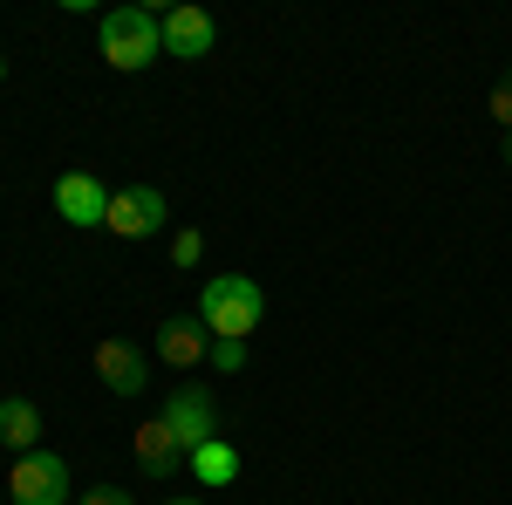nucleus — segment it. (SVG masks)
I'll return each instance as SVG.
<instances>
[{
    "instance_id": "nucleus-6",
    "label": "nucleus",
    "mask_w": 512,
    "mask_h": 505,
    "mask_svg": "<svg viewBox=\"0 0 512 505\" xmlns=\"http://www.w3.org/2000/svg\"><path fill=\"white\" fill-rule=\"evenodd\" d=\"M55 212H62L76 233H96V226L110 219V185H103L96 171H62V178H55Z\"/></svg>"
},
{
    "instance_id": "nucleus-12",
    "label": "nucleus",
    "mask_w": 512,
    "mask_h": 505,
    "mask_svg": "<svg viewBox=\"0 0 512 505\" xmlns=\"http://www.w3.org/2000/svg\"><path fill=\"white\" fill-rule=\"evenodd\" d=\"M185 471H192L205 492H219V485H233V478H239V451L226 444V437H212V444H198V451H192V465H185Z\"/></svg>"
},
{
    "instance_id": "nucleus-11",
    "label": "nucleus",
    "mask_w": 512,
    "mask_h": 505,
    "mask_svg": "<svg viewBox=\"0 0 512 505\" xmlns=\"http://www.w3.org/2000/svg\"><path fill=\"white\" fill-rule=\"evenodd\" d=\"M0 444H7L14 458L41 451V410L28 396H0Z\"/></svg>"
},
{
    "instance_id": "nucleus-18",
    "label": "nucleus",
    "mask_w": 512,
    "mask_h": 505,
    "mask_svg": "<svg viewBox=\"0 0 512 505\" xmlns=\"http://www.w3.org/2000/svg\"><path fill=\"white\" fill-rule=\"evenodd\" d=\"M164 505H205V499H164Z\"/></svg>"
},
{
    "instance_id": "nucleus-13",
    "label": "nucleus",
    "mask_w": 512,
    "mask_h": 505,
    "mask_svg": "<svg viewBox=\"0 0 512 505\" xmlns=\"http://www.w3.org/2000/svg\"><path fill=\"white\" fill-rule=\"evenodd\" d=\"M205 260V233L185 226V233H171V267H198Z\"/></svg>"
},
{
    "instance_id": "nucleus-14",
    "label": "nucleus",
    "mask_w": 512,
    "mask_h": 505,
    "mask_svg": "<svg viewBox=\"0 0 512 505\" xmlns=\"http://www.w3.org/2000/svg\"><path fill=\"white\" fill-rule=\"evenodd\" d=\"M212 369L219 376H239L246 369V342H212Z\"/></svg>"
},
{
    "instance_id": "nucleus-2",
    "label": "nucleus",
    "mask_w": 512,
    "mask_h": 505,
    "mask_svg": "<svg viewBox=\"0 0 512 505\" xmlns=\"http://www.w3.org/2000/svg\"><path fill=\"white\" fill-rule=\"evenodd\" d=\"M96 48H103L110 69L137 76V69H151V62L164 55V21L151 14V7H110L103 28H96Z\"/></svg>"
},
{
    "instance_id": "nucleus-10",
    "label": "nucleus",
    "mask_w": 512,
    "mask_h": 505,
    "mask_svg": "<svg viewBox=\"0 0 512 505\" xmlns=\"http://www.w3.org/2000/svg\"><path fill=\"white\" fill-rule=\"evenodd\" d=\"M158 355L185 376L198 362H212V328H205L198 314H171V321H158Z\"/></svg>"
},
{
    "instance_id": "nucleus-9",
    "label": "nucleus",
    "mask_w": 512,
    "mask_h": 505,
    "mask_svg": "<svg viewBox=\"0 0 512 505\" xmlns=\"http://www.w3.org/2000/svg\"><path fill=\"white\" fill-rule=\"evenodd\" d=\"M164 21V55H178V62H198V55H212V41H219V21L205 14V7H171V14H158Z\"/></svg>"
},
{
    "instance_id": "nucleus-3",
    "label": "nucleus",
    "mask_w": 512,
    "mask_h": 505,
    "mask_svg": "<svg viewBox=\"0 0 512 505\" xmlns=\"http://www.w3.org/2000/svg\"><path fill=\"white\" fill-rule=\"evenodd\" d=\"M7 492H14V505H69V458H62V451H28V458H14Z\"/></svg>"
},
{
    "instance_id": "nucleus-1",
    "label": "nucleus",
    "mask_w": 512,
    "mask_h": 505,
    "mask_svg": "<svg viewBox=\"0 0 512 505\" xmlns=\"http://www.w3.org/2000/svg\"><path fill=\"white\" fill-rule=\"evenodd\" d=\"M260 314H267V294H260V280H246V273H219V280H205V294H198V321L212 328V342H246V335L260 328Z\"/></svg>"
},
{
    "instance_id": "nucleus-4",
    "label": "nucleus",
    "mask_w": 512,
    "mask_h": 505,
    "mask_svg": "<svg viewBox=\"0 0 512 505\" xmlns=\"http://www.w3.org/2000/svg\"><path fill=\"white\" fill-rule=\"evenodd\" d=\"M158 417L171 424V437H178L185 451H198V444L219 437V403H212V389H205V383H178L171 396H164Z\"/></svg>"
},
{
    "instance_id": "nucleus-15",
    "label": "nucleus",
    "mask_w": 512,
    "mask_h": 505,
    "mask_svg": "<svg viewBox=\"0 0 512 505\" xmlns=\"http://www.w3.org/2000/svg\"><path fill=\"white\" fill-rule=\"evenodd\" d=\"M492 117H499V130H512V69L492 82Z\"/></svg>"
},
{
    "instance_id": "nucleus-7",
    "label": "nucleus",
    "mask_w": 512,
    "mask_h": 505,
    "mask_svg": "<svg viewBox=\"0 0 512 505\" xmlns=\"http://www.w3.org/2000/svg\"><path fill=\"white\" fill-rule=\"evenodd\" d=\"M130 458H137V471H144V478H178V471L192 465V451L171 437V424H164V417H151V424L130 430Z\"/></svg>"
},
{
    "instance_id": "nucleus-16",
    "label": "nucleus",
    "mask_w": 512,
    "mask_h": 505,
    "mask_svg": "<svg viewBox=\"0 0 512 505\" xmlns=\"http://www.w3.org/2000/svg\"><path fill=\"white\" fill-rule=\"evenodd\" d=\"M76 505H137V499H130L123 485H89V492H82Z\"/></svg>"
},
{
    "instance_id": "nucleus-8",
    "label": "nucleus",
    "mask_w": 512,
    "mask_h": 505,
    "mask_svg": "<svg viewBox=\"0 0 512 505\" xmlns=\"http://www.w3.org/2000/svg\"><path fill=\"white\" fill-rule=\"evenodd\" d=\"M96 376H103V389L110 396H144L151 389V362H144V349L137 342H96Z\"/></svg>"
},
{
    "instance_id": "nucleus-5",
    "label": "nucleus",
    "mask_w": 512,
    "mask_h": 505,
    "mask_svg": "<svg viewBox=\"0 0 512 505\" xmlns=\"http://www.w3.org/2000/svg\"><path fill=\"white\" fill-rule=\"evenodd\" d=\"M164 219H171V205H164L158 185H123V192H110V219H103V233H117V239H158Z\"/></svg>"
},
{
    "instance_id": "nucleus-19",
    "label": "nucleus",
    "mask_w": 512,
    "mask_h": 505,
    "mask_svg": "<svg viewBox=\"0 0 512 505\" xmlns=\"http://www.w3.org/2000/svg\"><path fill=\"white\" fill-rule=\"evenodd\" d=\"M0 82H7V62H0Z\"/></svg>"
},
{
    "instance_id": "nucleus-17",
    "label": "nucleus",
    "mask_w": 512,
    "mask_h": 505,
    "mask_svg": "<svg viewBox=\"0 0 512 505\" xmlns=\"http://www.w3.org/2000/svg\"><path fill=\"white\" fill-rule=\"evenodd\" d=\"M499 157H506V164H512V130H506V144H499Z\"/></svg>"
}]
</instances>
